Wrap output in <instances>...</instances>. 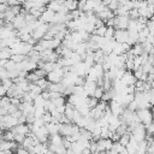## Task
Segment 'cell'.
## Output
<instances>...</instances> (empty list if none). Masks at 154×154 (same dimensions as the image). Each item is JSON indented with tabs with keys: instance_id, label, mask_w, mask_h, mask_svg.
<instances>
[{
	"instance_id": "obj_24",
	"label": "cell",
	"mask_w": 154,
	"mask_h": 154,
	"mask_svg": "<svg viewBox=\"0 0 154 154\" xmlns=\"http://www.w3.org/2000/svg\"><path fill=\"white\" fill-rule=\"evenodd\" d=\"M45 112H46V111L43 109V106H35L34 116H35V118H38V117H42V114H43Z\"/></svg>"
},
{
	"instance_id": "obj_27",
	"label": "cell",
	"mask_w": 154,
	"mask_h": 154,
	"mask_svg": "<svg viewBox=\"0 0 154 154\" xmlns=\"http://www.w3.org/2000/svg\"><path fill=\"white\" fill-rule=\"evenodd\" d=\"M102 94H103V89H102V87H96L91 96H95L96 99H99V100H100V99H101V96H102Z\"/></svg>"
},
{
	"instance_id": "obj_26",
	"label": "cell",
	"mask_w": 154,
	"mask_h": 154,
	"mask_svg": "<svg viewBox=\"0 0 154 154\" xmlns=\"http://www.w3.org/2000/svg\"><path fill=\"white\" fill-rule=\"evenodd\" d=\"M10 106V97L8 96H2L0 99V107H4L7 109V107Z\"/></svg>"
},
{
	"instance_id": "obj_40",
	"label": "cell",
	"mask_w": 154,
	"mask_h": 154,
	"mask_svg": "<svg viewBox=\"0 0 154 154\" xmlns=\"http://www.w3.org/2000/svg\"><path fill=\"white\" fill-rule=\"evenodd\" d=\"M45 154H55V153H53V152H52L51 149H48V150H47V152H46Z\"/></svg>"
},
{
	"instance_id": "obj_29",
	"label": "cell",
	"mask_w": 154,
	"mask_h": 154,
	"mask_svg": "<svg viewBox=\"0 0 154 154\" xmlns=\"http://www.w3.org/2000/svg\"><path fill=\"white\" fill-rule=\"evenodd\" d=\"M42 120H43V123L45 124H47V123H51V120H52V114H51V112H48V111H46L43 114H42Z\"/></svg>"
},
{
	"instance_id": "obj_31",
	"label": "cell",
	"mask_w": 154,
	"mask_h": 154,
	"mask_svg": "<svg viewBox=\"0 0 154 154\" xmlns=\"http://www.w3.org/2000/svg\"><path fill=\"white\" fill-rule=\"evenodd\" d=\"M10 7V10H11V12L16 16V14H18V13H20V10H22V6L20 5H13V6H8Z\"/></svg>"
},
{
	"instance_id": "obj_30",
	"label": "cell",
	"mask_w": 154,
	"mask_h": 154,
	"mask_svg": "<svg viewBox=\"0 0 154 154\" xmlns=\"http://www.w3.org/2000/svg\"><path fill=\"white\" fill-rule=\"evenodd\" d=\"M1 84H2L5 88H7V89H8V88L13 84V82H12V79H11V78L6 77V78H2V79H1Z\"/></svg>"
},
{
	"instance_id": "obj_17",
	"label": "cell",
	"mask_w": 154,
	"mask_h": 154,
	"mask_svg": "<svg viewBox=\"0 0 154 154\" xmlns=\"http://www.w3.org/2000/svg\"><path fill=\"white\" fill-rule=\"evenodd\" d=\"M130 136H131V132H125L124 135H122L120 137H119V140H118V142L122 144V146H126L128 144V142H129V140H130Z\"/></svg>"
},
{
	"instance_id": "obj_28",
	"label": "cell",
	"mask_w": 154,
	"mask_h": 154,
	"mask_svg": "<svg viewBox=\"0 0 154 154\" xmlns=\"http://www.w3.org/2000/svg\"><path fill=\"white\" fill-rule=\"evenodd\" d=\"M6 71H11V70H16V63L14 61H12L11 59H8V61L6 63V65H5V67H4Z\"/></svg>"
},
{
	"instance_id": "obj_43",
	"label": "cell",
	"mask_w": 154,
	"mask_h": 154,
	"mask_svg": "<svg viewBox=\"0 0 154 154\" xmlns=\"http://www.w3.org/2000/svg\"><path fill=\"white\" fill-rule=\"evenodd\" d=\"M0 99H1V96H0Z\"/></svg>"
},
{
	"instance_id": "obj_14",
	"label": "cell",
	"mask_w": 154,
	"mask_h": 154,
	"mask_svg": "<svg viewBox=\"0 0 154 154\" xmlns=\"http://www.w3.org/2000/svg\"><path fill=\"white\" fill-rule=\"evenodd\" d=\"M45 10H46V6H35V7H31L28 12H29L30 14H32L34 17L38 18V17L41 16V13H42Z\"/></svg>"
},
{
	"instance_id": "obj_6",
	"label": "cell",
	"mask_w": 154,
	"mask_h": 154,
	"mask_svg": "<svg viewBox=\"0 0 154 154\" xmlns=\"http://www.w3.org/2000/svg\"><path fill=\"white\" fill-rule=\"evenodd\" d=\"M112 141L111 138H100L96 141V144H97V152H106L108 149H111L112 147Z\"/></svg>"
},
{
	"instance_id": "obj_9",
	"label": "cell",
	"mask_w": 154,
	"mask_h": 154,
	"mask_svg": "<svg viewBox=\"0 0 154 154\" xmlns=\"http://www.w3.org/2000/svg\"><path fill=\"white\" fill-rule=\"evenodd\" d=\"M53 16H54V12H53L52 10H49V8L46 7V10L41 13V16L37 18V20H38L40 23H51Z\"/></svg>"
},
{
	"instance_id": "obj_36",
	"label": "cell",
	"mask_w": 154,
	"mask_h": 154,
	"mask_svg": "<svg viewBox=\"0 0 154 154\" xmlns=\"http://www.w3.org/2000/svg\"><path fill=\"white\" fill-rule=\"evenodd\" d=\"M6 93H7V88H5L2 84H0V96H6Z\"/></svg>"
},
{
	"instance_id": "obj_2",
	"label": "cell",
	"mask_w": 154,
	"mask_h": 154,
	"mask_svg": "<svg viewBox=\"0 0 154 154\" xmlns=\"http://www.w3.org/2000/svg\"><path fill=\"white\" fill-rule=\"evenodd\" d=\"M63 77H64V72H63L61 67L54 69V70H52L51 72H48L46 75V79L51 83H59V82H61Z\"/></svg>"
},
{
	"instance_id": "obj_11",
	"label": "cell",
	"mask_w": 154,
	"mask_h": 154,
	"mask_svg": "<svg viewBox=\"0 0 154 154\" xmlns=\"http://www.w3.org/2000/svg\"><path fill=\"white\" fill-rule=\"evenodd\" d=\"M137 144H138V142H137L135 138H132V137L130 136V140H129L128 144L125 146L128 153H129V154H135V153H136V149H137Z\"/></svg>"
},
{
	"instance_id": "obj_15",
	"label": "cell",
	"mask_w": 154,
	"mask_h": 154,
	"mask_svg": "<svg viewBox=\"0 0 154 154\" xmlns=\"http://www.w3.org/2000/svg\"><path fill=\"white\" fill-rule=\"evenodd\" d=\"M45 125H46V128H47L48 135H54V134H58V131H59V126H60V123H59V124L47 123V124H45Z\"/></svg>"
},
{
	"instance_id": "obj_33",
	"label": "cell",
	"mask_w": 154,
	"mask_h": 154,
	"mask_svg": "<svg viewBox=\"0 0 154 154\" xmlns=\"http://www.w3.org/2000/svg\"><path fill=\"white\" fill-rule=\"evenodd\" d=\"M25 119H26V116H24L23 113L17 118V120H18V124H25Z\"/></svg>"
},
{
	"instance_id": "obj_21",
	"label": "cell",
	"mask_w": 154,
	"mask_h": 154,
	"mask_svg": "<svg viewBox=\"0 0 154 154\" xmlns=\"http://www.w3.org/2000/svg\"><path fill=\"white\" fill-rule=\"evenodd\" d=\"M26 58H28V57L24 55V54H12V55L10 57V59H11L12 61H14V63H20V61L25 60Z\"/></svg>"
},
{
	"instance_id": "obj_5",
	"label": "cell",
	"mask_w": 154,
	"mask_h": 154,
	"mask_svg": "<svg viewBox=\"0 0 154 154\" xmlns=\"http://www.w3.org/2000/svg\"><path fill=\"white\" fill-rule=\"evenodd\" d=\"M128 30L126 29H116L114 30V35H113V40L118 43H124L128 40Z\"/></svg>"
},
{
	"instance_id": "obj_41",
	"label": "cell",
	"mask_w": 154,
	"mask_h": 154,
	"mask_svg": "<svg viewBox=\"0 0 154 154\" xmlns=\"http://www.w3.org/2000/svg\"><path fill=\"white\" fill-rule=\"evenodd\" d=\"M0 84H1V79H0Z\"/></svg>"
},
{
	"instance_id": "obj_19",
	"label": "cell",
	"mask_w": 154,
	"mask_h": 154,
	"mask_svg": "<svg viewBox=\"0 0 154 154\" xmlns=\"http://www.w3.org/2000/svg\"><path fill=\"white\" fill-rule=\"evenodd\" d=\"M97 102H99V99H96L95 96H89V97H87V101H85V103L89 108H94L97 105Z\"/></svg>"
},
{
	"instance_id": "obj_20",
	"label": "cell",
	"mask_w": 154,
	"mask_h": 154,
	"mask_svg": "<svg viewBox=\"0 0 154 154\" xmlns=\"http://www.w3.org/2000/svg\"><path fill=\"white\" fill-rule=\"evenodd\" d=\"M0 138H2V140H5V141H13V134H12V131L8 130V129H7V130H4Z\"/></svg>"
},
{
	"instance_id": "obj_23",
	"label": "cell",
	"mask_w": 154,
	"mask_h": 154,
	"mask_svg": "<svg viewBox=\"0 0 154 154\" xmlns=\"http://www.w3.org/2000/svg\"><path fill=\"white\" fill-rule=\"evenodd\" d=\"M52 102H53V105L57 107V106H63V105H65V102H66V100H65V97L61 95V96H59V97H55V99H53V100H51Z\"/></svg>"
},
{
	"instance_id": "obj_12",
	"label": "cell",
	"mask_w": 154,
	"mask_h": 154,
	"mask_svg": "<svg viewBox=\"0 0 154 154\" xmlns=\"http://www.w3.org/2000/svg\"><path fill=\"white\" fill-rule=\"evenodd\" d=\"M77 4H78L77 0H64L63 1V5L67 10V12L73 11V10H77Z\"/></svg>"
},
{
	"instance_id": "obj_25",
	"label": "cell",
	"mask_w": 154,
	"mask_h": 154,
	"mask_svg": "<svg viewBox=\"0 0 154 154\" xmlns=\"http://www.w3.org/2000/svg\"><path fill=\"white\" fill-rule=\"evenodd\" d=\"M13 134V141L17 142L18 144H20L23 142V140L25 138V135H22V134H18V132H12Z\"/></svg>"
},
{
	"instance_id": "obj_13",
	"label": "cell",
	"mask_w": 154,
	"mask_h": 154,
	"mask_svg": "<svg viewBox=\"0 0 154 154\" xmlns=\"http://www.w3.org/2000/svg\"><path fill=\"white\" fill-rule=\"evenodd\" d=\"M130 52L134 54V55H141V54H143L144 53V49H143V46H142V43H135L134 46H131V48H130Z\"/></svg>"
},
{
	"instance_id": "obj_4",
	"label": "cell",
	"mask_w": 154,
	"mask_h": 154,
	"mask_svg": "<svg viewBox=\"0 0 154 154\" xmlns=\"http://www.w3.org/2000/svg\"><path fill=\"white\" fill-rule=\"evenodd\" d=\"M129 17L125 16H114V29H126L129 24Z\"/></svg>"
},
{
	"instance_id": "obj_8",
	"label": "cell",
	"mask_w": 154,
	"mask_h": 154,
	"mask_svg": "<svg viewBox=\"0 0 154 154\" xmlns=\"http://www.w3.org/2000/svg\"><path fill=\"white\" fill-rule=\"evenodd\" d=\"M108 108H109L111 113H112L113 116H116V117H118V116L122 113V111L124 109V108L122 107V105H120L119 102H117L116 100H109Z\"/></svg>"
},
{
	"instance_id": "obj_37",
	"label": "cell",
	"mask_w": 154,
	"mask_h": 154,
	"mask_svg": "<svg viewBox=\"0 0 154 154\" xmlns=\"http://www.w3.org/2000/svg\"><path fill=\"white\" fill-rule=\"evenodd\" d=\"M55 109H57L59 113H64V111H65V105H63V106H57Z\"/></svg>"
},
{
	"instance_id": "obj_32",
	"label": "cell",
	"mask_w": 154,
	"mask_h": 154,
	"mask_svg": "<svg viewBox=\"0 0 154 154\" xmlns=\"http://www.w3.org/2000/svg\"><path fill=\"white\" fill-rule=\"evenodd\" d=\"M34 72L37 75L38 78H43V77H46V75H47V72H46L43 69H38V67H36V69L34 70Z\"/></svg>"
},
{
	"instance_id": "obj_35",
	"label": "cell",
	"mask_w": 154,
	"mask_h": 154,
	"mask_svg": "<svg viewBox=\"0 0 154 154\" xmlns=\"http://www.w3.org/2000/svg\"><path fill=\"white\" fill-rule=\"evenodd\" d=\"M6 77H7V71H6L4 67H1V66H0V79L6 78Z\"/></svg>"
},
{
	"instance_id": "obj_16",
	"label": "cell",
	"mask_w": 154,
	"mask_h": 154,
	"mask_svg": "<svg viewBox=\"0 0 154 154\" xmlns=\"http://www.w3.org/2000/svg\"><path fill=\"white\" fill-rule=\"evenodd\" d=\"M12 143L13 141H5L2 138H0V150H7L12 148Z\"/></svg>"
},
{
	"instance_id": "obj_34",
	"label": "cell",
	"mask_w": 154,
	"mask_h": 154,
	"mask_svg": "<svg viewBox=\"0 0 154 154\" xmlns=\"http://www.w3.org/2000/svg\"><path fill=\"white\" fill-rule=\"evenodd\" d=\"M16 153H17V154H29V152H28L26 149H24L23 147H20V146H19L18 148H17Z\"/></svg>"
},
{
	"instance_id": "obj_10",
	"label": "cell",
	"mask_w": 154,
	"mask_h": 154,
	"mask_svg": "<svg viewBox=\"0 0 154 154\" xmlns=\"http://www.w3.org/2000/svg\"><path fill=\"white\" fill-rule=\"evenodd\" d=\"M10 130H11L12 132H18V134H22V135H25V136L30 132L28 124H17L16 126L11 128Z\"/></svg>"
},
{
	"instance_id": "obj_22",
	"label": "cell",
	"mask_w": 154,
	"mask_h": 154,
	"mask_svg": "<svg viewBox=\"0 0 154 154\" xmlns=\"http://www.w3.org/2000/svg\"><path fill=\"white\" fill-rule=\"evenodd\" d=\"M14 18V14L11 12V10H10V7L4 12V22H12V19Z\"/></svg>"
},
{
	"instance_id": "obj_7",
	"label": "cell",
	"mask_w": 154,
	"mask_h": 154,
	"mask_svg": "<svg viewBox=\"0 0 154 154\" xmlns=\"http://www.w3.org/2000/svg\"><path fill=\"white\" fill-rule=\"evenodd\" d=\"M11 23H12V25H13V29H16V30L22 29V28L26 24V23H25V19H24V14H23V13H18V14H16Z\"/></svg>"
},
{
	"instance_id": "obj_38",
	"label": "cell",
	"mask_w": 154,
	"mask_h": 154,
	"mask_svg": "<svg viewBox=\"0 0 154 154\" xmlns=\"http://www.w3.org/2000/svg\"><path fill=\"white\" fill-rule=\"evenodd\" d=\"M7 61H8V59H0V66L1 67H5V65H6Z\"/></svg>"
},
{
	"instance_id": "obj_3",
	"label": "cell",
	"mask_w": 154,
	"mask_h": 154,
	"mask_svg": "<svg viewBox=\"0 0 154 154\" xmlns=\"http://www.w3.org/2000/svg\"><path fill=\"white\" fill-rule=\"evenodd\" d=\"M47 30H48V23H40L31 31V37L35 38L36 41H38V40H41L45 36V34L47 32Z\"/></svg>"
},
{
	"instance_id": "obj_42",
	"label": "cell",
	"mask_w": 154,
	"mask_h": 154,
	"mask_svg": "<svg viewBox=\"0 0 154 154\" xmlns=\"http://www.w3.org/2000/svg\"><path fill=\"white\" fill-rule=\"evenodd\" d=\"M77 1H79V0H77Z\"/></svg>"
},
{
	"instance_id": "obj_39",
	"label": "cell",
	"mask_w": 154,
	"mask_h": 154,
	"mask_svg": "<svg viewBox=\"0 0 154 154\" xmlns=\"http://www.w3.org/2000/svg\"><path fill=\"white\" fill-rule=\"evenodd\" d=\"M65 154H76L75 152H73V149L70 147V148H67L66 150H65Z\"/></svg>"
},
{
	"instance_id": "obj_18",
	"label": "cell",
	"mask_w": 154,
	"mask_h": 154,
	"mask_svg": "<svg viewBox=\"0 0 154 154\" xmlns=\"http://www.w3.org/2000/svg\"><path fill=\"white\" fill-rule=\"evenodd\" d=\"M114 28L113 26H106V31H105V35L103 37L106 40H113V35H114Z\"/></svg>"
},
{
	"instance_id": "obj_1",
	"label": "cell",
	"mask_w": 154,
	"mask_h": 154,
	"mask_svg": "<svg viewBox=\"0 0 154 154\" xmlns=\"http://www.w3.org/2000/svg\"><path fill=\"white\" fill-rule=\"evenodd\" d=\"M135 112H136V116H137L140 123H142L143 125H147V124L152 123L153 117H152L150 108H138Z\"/></svg>"
}]
</instances>
